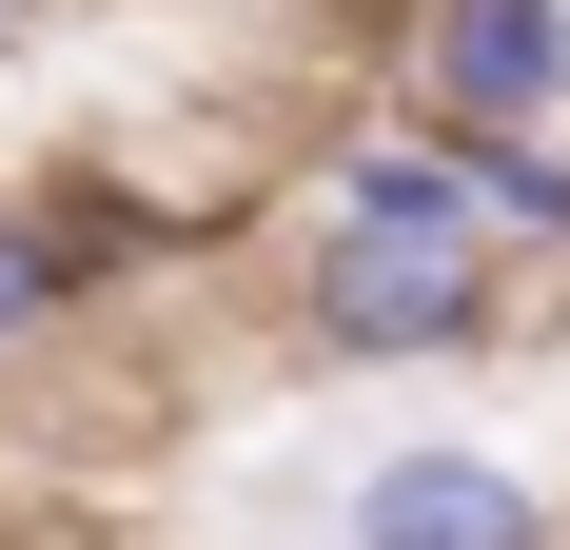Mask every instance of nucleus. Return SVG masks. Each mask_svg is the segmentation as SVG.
I'll return each mask as SVG.
<instances>
[{"mask_svg":"<svg viewBox=\"0 0 570 550\" xmlns=\"http://www.w3.org/2000/svg\"><path fill=\"white\" fill-rule=\"evenodd\" d=\"M472 217H492V236H512V256H570V138H472Z\"/></svg>","mask_w":570,"mask_h":550,"instance_id":"4","label":"nucleus"},{"mask_svg":"<svg viewBox=\"0 0 570 550\" xmlns=\"http://www.w3.org/2000/svg\"><path fill=\"white\" fill-rule=\"evenodd\" d=\"M394 118L413 138H570V0H394Z\"/></svg>","mask_w":570,"mask_h":550,"instance_id":"2","label":"nucleus"},{"mask_svg":"<svg viewBox=\"0 0 570 550\" xmlns=\"http://www.w3.org/2000/svg\"><path fill=\"white\" fill-rule=\"evenodd\" d=\"M0 20H20V0H0Z\"/></svg>","mask_w":570,"mask_h":550,"instance_id":"6","label":"nucleus"},{"mask_svg":"<svg viewBox=\"0 0 570 550\" xmlns=\"http://www.w3.org/2000/svg\"><path fill=\"white\" fill-rule=\"evenodd\" d=\"M551 511L570 492L492 433H394L335 472V550H551Z\"/></svg>","mask_w":570,"mask_h":550,"instance_id":"3","label":"nucleus"},{"mask_svg":"<svg viewBox=\"0 0 570 550\" xmlns=\"http://www.w3.org/2000/svg\"><path fill=\"white\" fill-rule=\"evenodd\" d=\"M276 315L315 374H472L492 334H512V236L472 217L453 138H335L315 197H295V256H276Z\"/></svg>","mask_w":570,"mask_h":550,"instance_id":"1","label":"nucleus"},{"mask_svg":"<svg viewBox=\"0 0 570 550\" xmlns=\"http://www.w3.org/2000/svg\"><path fill=\"white\" fill-rule=\"evenodd\" d=\"M59 315H79V256H59V217H40V197H0V354H40Z\"/></svg>","mask_w":570,"mask_h":550,"instance_id":"5","label":"nucleus"}]
</instances>
